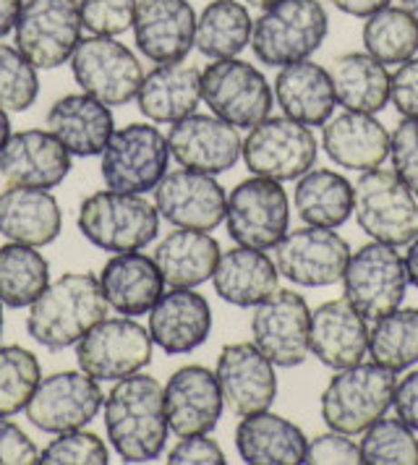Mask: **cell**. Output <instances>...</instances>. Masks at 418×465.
<instances>
[{"label":"cell","instance_id":"47","mask_svg":"<svg viewBox=\"0 0 418 465\" xmlns=\"http://www.w3.org/2000/svg\"><path fill=\"white\" fill-rule=\"evenodd\" d=\"M304 463L355 465V463H363V460H361V447H358L348 434H340V431L330 429L327 434H319V437H314L312 442L306 444Z\"/></svg>","mask_w":418,"mask_h":465},{"label":"cell","instance_id":"52","mask_svg":"<svg viewBox=\"0 0 418 465\" xmlns=\"http://www.w3.org/2000/svg\"><path fill=\"white\" fill-rule=\"evenodd\" d=\"M337 11L348 14V16H355V19H366L376 14L379 8L390 5V0H330Z\"/></svg>","mask_w":418,"mask_h":465},{"label":"cell","instance_id":"23","mask_svg":"<svg viewBox=\"0 0 418 465\" xmlns=\"http://www.w3.org/2000/svg\"><path fill=\"white\" fill-rule=\"evenodd\" d=\"M71 173V152L50 131L26 128L11 134L0 152V175L8 186L55 189Z\"/></svg>","mask_w":418,"mask_h":465},{"label":"cell","instance_id":"46","mask_svg":"<svg viewBox=\"0 0 418 465\" xmlns=\"http://www.w3.org/2000/svg\"><path fill=\"white\" fill-rule=\"evenodd\" d=\"M390 157L397 178L418 196V121L403 118L390 136Z\"/></svg>","mask_w":418,"mask_h":465},{"label":"cell","instance_id":"1","mask_svg":"<svg viewBox=\"0 0 418 465\" xmlns=\"http://www.w3.org/2000/svg\"><path fill=\"white\" fill-rule=\"evenodd\" d=\"M104 431L125 463H149L163 455L167 416L163 384L149 374H131L104 395Z\"/></svg>","mask_w":418,"mask_h":465},{"label":"cell","instance_id":"35","mask_svg":"<svg viewBox=\"0 0 418 465\" xmlns=\"http://www.w3.org/2000/svg\"><path fill=\"white\" fill-rule=\"evenodd\" d=\"M220 254V243L209 232L178 228L157 243L154 262L167 288H199L212 280Z\"/></svg>","mask_w":418,"mask_h":465},{"label":"cell","instance_id":"40","mask_svg":"<svg viewBox=\"0 0 418 465\" xmlns=\"http://www.w3.org/2000/svg\"><path fill=\"white\" fill-rule=\"evenodd\" d=\"M369 356L390 371H408L418 363V309H395L369 330Z\"/></svg>","mask_w":418,"mask_h":465},{"label":"cell","instance_id":"24","mask_svg":"<svg viewBox=\"0 0 418 465\" xmlns=\"http://www.w3.org/2000/svg\"><path fill=\"white\" fill-rule=\"evenodd\" d=\"M152 342L167 356H186L207 342L212 332L209 301L194 288H170L149 312Z\"/></svg>","mask_w":418,"mask_h":465},{"label":"cell","instance_id":"48","mask_svg":"<svg viewBox=\"0 0 418 465\" xmlns=\"http://www.w3.org/2000/svg\"><path fill=\"white\" fill-rule=\"evenodd\" d=\"M167 463L170 465H225V452L223 447L209 440L207 434H194V437H181V442L175 444L167 452Z\"/></svg>","mask_w":418,"mask_h":465},{"label":"cell","instance_id":"44","mask_svg":"<svg viewBox=\"0 0 418 465\" xmlns=\"http://www.w3.org/2000/svg\"><path fill=\"white\" fill-rule=\"evenodd\" d=\"M40 463L45 465H107L110 450L107 444L84 429L55 434V440L40 452Z\"/></svg>","mask_w":418,"mask_h":465},{"label":"cell","instance_id":"4","mask_svg":"<svg viewBox=\"0 0 418 465\" xmlns=\"http://www.w3.org/2000/svg\"><path fill=\"white\" fill-rule=\"evenodd\" d=\"M79 231L103 252H142L160 232V212L144 193L97 191L79 207Z\"/></svg>","mask_w":418,"mask_h":465},{"label":"cell","instance_id":"8","mask_svg":"<svg viewBox=\"0 0 418 465\" xmlns=\"http://www.w3.org/2000/svg\"><path fill=\"white\" fill-rule=\"evenodd\" d=\"M202 100L230 126L254 128L270 118L274 92L256 65L223 58L202 71Z\"/></svg>","mask_w":418,"mask_h":465},{"label":"cell","instance_id":"10","mask_svg":"<svg viewBox=\"0 0 418 465\" xmlns=\"http://www.w3.org/2000/svg\"><path fill=\"white\" fill-rule=\"evenodd\" d=\"M230 238L238 246H249L259 252L274 249L291 225V202L285 189L262 175L241 181L230 191L225 210Z\"/></svg>","mask_w":418,"mask_h":465},{"label":"cell","instance_id":"22","mask_svg":"<svg viewBox=\"0 0 418 465\" xmlns=\"http://www.w3.org/2000/svg\"><path fill=\"white\" fill-rule=\"evenodd\" d=\"M167 426L175 437L209 434L223 416V392L214 371L207 366L191 363L170 374L163 387Z\"/></svg>","mask_w":418,"mask_h":465},{"label":"cell","instance_id":"57","mask_svg":"<svg viewBox=\"0 0 418 465\" xmlns=\"http://www.w3.org/2000/svg\"><path fill=\"white\" fill-rule=\"evenodd\" d=\"M400 3H403V8L418 22V0H400Z\"/></svg>","mask_w":418,"mask_h":465},{"label":"cell","instance_id":"32","mask_svg":"<svg viewBox=\"0 0 418 465\" xmlns=\"http://www.w3.org/2000/svg\"><path fill=\"white\" fill-rule=\"evenodd\" d=\"M202 103V71L188 64H160L144 74L136 105L152 124H175Z\"/></svg>","mask_w":418,"mask_h":465},{"label":"cell","instance_id":"6","mask_svg":"<svg viewBox=\"0 0 418 465\" xmlns=\"http://www.w3.org/2000/svg\"><path fill=\"white\" fill-rule=\"evenodd\" d=\"M418 196L395 170H366L353 183V214L358 228L372 241L408 246L418 235Z\"/></svg>","mask_w":418,"mask_h":465},{"label":"cell","instance_id":"9","mask_svg":"<svg viewBox=\"0 0 418 465\" xmlns=\"http://www.w3.org/2000/svg\"><path fill=\"white\" fill-rule=\"evenodd\" d=\"M82 32L79 0H24L14 26L21 55L42 71L68 64Z\"/></svg>","mask_w":418,"mask_h":465},{"label":"cell","instance_id":"25","mask_svg":"<svg viewBox=\"0 0 418 465\" xmlns=\"http://www.w3.org/2000/svg\"><path fill=\"white\" fill-rule=\"evenodd\" d=\"M312 356L327 369H348L369 353V319H363L348 298H334L312 312L309 330Z\"/></svg>","mask_w":418,"mask_h":465},{"label":"cell","instance_id":"15","mask_svg":"<svg viewBox=\"0 0 418 465\" xmlns=\"http://www.w3.org/2000/svg\"><path fill=\"white\" fill-rule=\"evenodd\" d=\"M104 402L100 381L79 371H55L42 377L26 402V419L45 434H63L95 421Z\"/></svg>","mask_w":418,"mask_h":465},{"label":"cell","instance_id":"51","mask_svg":"<svg viewBox=\"0 0 418 465\" xmlns=\"http://www.w3.org/2000/svg\"><path fill=\"white\" fill-rule=\"evenodd\" d=\"M393 408H395V416L400 421L408 423L413 431H418V369L405 374L395 384Z\"/></svg>","mask_w":418,"mask_h":465},{"label":"cell","instance_id":"26","mask_svg":"<svg viewBox=\"0 0 418 465\" xmlns=\"http://www.w3.org/2000/svg\"><path fill=\"white\" fill-rule=\"evenodd\" d=\"M47 131L61 139L71 157H95L103 154L115 134V118L110 105L86 92L63 94L47 110Z\"/></svg>","mask_w":418,"mask_h":465},{"label":"cell","instance_id":"58","mask_svg":"<svg viewBox=\"0 0 418 465\" xmlns=\"http://www.w3.org/2000/svg\"><path fill=\"white\" fill-rule=\"evenodd\" d=\"M0 335H3V303H0Z\"/></svg>","mask_w":418,"mask_h":465},{"label":"cell","instance_id":"50","mask_svg":"<svg viewBox=\"0 0 418 465\" xmlns=\"http://www.w3.org/2000/svg\"><path fill=\"white\" fill-rule=\"evenodd\" d=\"M40 463V450L19 426L0 416V465Z\"/></svg>","mask_w":418,"mask_h":465},{"label":"cell","instance_id":"34","mask_svg":"<svg viewBox=\"0 0 418 465\" xmlns=\"http://www.w3.org/2000/svg\"><path fill=\"white\" fill-rule=\"evenodd\" d=\"M327 71L333 79L334 100L345 110L376 115L390 103L393 76L387 65L379 64L366 50L337 55Z\"/></svg>","mask_w":418,"mask_h":465},{"label":"cell","instance_id":"49","mask_svg":"<svg viewBox=\"0 0 418 465\" xmlns=\"http://www.w3.org/2000/svg\"><path fill=\"white\" fill-rule=\"evenodd\" d=\"M390 100L403 118L418 121V55L397 65V71L393 74Z\"/></svg>","mask_w":418,"mask_h":465},{"label":"cell","instance_id":"42","mask_svg":"<svg viewBox=\"0 0 418 465\" xmlns=\"http://www.w3.org/2000/svg\"><path fill=\"white\" fill-rule=\"evenodd\" d=\"M361 460L372 465H418L416 431L400 419L382 416L361 440Z\"/></svg>","mask_w":418,"mask_h":465},{"label":"cell","instance_id":"41","mask_svg":"<svg viewBox=\"0 0 418 465\" xmlns=\"http://www.w3.org/2000/svg\"><path fill=\"white\" fill-rule=\"evenodd\" d=\"M42 380L37 356L21 345L0 348V416L11 419L26 408Z\"/></svg>","mask_w":418,"mask_h":465},{"label":"cell","instance_id":"21","mask_svg":"<svg viewBox=\"0 0 418 465\" xmlns=\"http://www.w3.org/2000/svg\"><path fill=\"white\" fill-rule=\"evenodd\" d=\"M134 43L152 64H181L194 50L196 11L191 0H136Z\"/></svg>","mask_w":418,"mask_h":465},{"label":"cell","instance_id":"36","mask_svg":"<svg viewBox=\"0 0 418 465\" xmlns=\"http://www.w3.org/2000/svg\"><path fill=\"white\" fill-rule=\"evenodd\" d=\"M295 210L306 225L334 231L353 214V183L334 170H309L295 183Z\"/></svg>","mask_w":418,"mask_h":465},{"label":"cell","instance_id":"33","mask_svg":"<svg viewBox=\"0 0 418 465\" xmlns=\"http://www.w3.org/2000/svg\"><path fill=\"white\" fill-rule=\"evenodd\" d=\"M280 272L274 267V259L249 246H235L220 254L214 267V293L230 306L238 309H254L264 298L277 291Z\"/></svg>","mask_w":418,"mask_h":465},{"label":"cell","instance_id":"27","mask_svg":"<svg viewBox=\"0 0 418 465\" xmlns=\"http://www.w3.org/2000/svg\"><path fill=\"white\" fill-rule=\"evenodd\" d=\"M100 285L107 306L134 319L149 314L152 306L165 293V280L154 256L142 252L110 256L100 272Z\"/></svg>","mask_w":418,"mask_h":465},{"label":"cell","instance_id":"16","mask_svg":"<svg viewBox=\"0 0 418 465\" xmlns=\"http://www.w3.org/2000/svg\"><path fill=\"white\" fill-rule=\"evenodd\" d=\"M309 330H312V309L306 298L293 291H274L251 314V335L254 345L280 366L295 369L309 359Z\"/></svg>","mask_w":418,"mask_h":465},{"label":"cell","instance_id":"13","mask_svg":"<svg viewBox=\"0 0 418 465\" xmlns=\"http://www.w3.org/2000/svg\"><path fill=\"white\" fill-rule=\"evenodd\" d=\"M152 348L149 330L134 317H104L76 342V361L84 374L97 381H118L146 369Z\"/></svg>","mask_w":418,"mask_h":465},{"label":"cell","instance_id":"20","mask_svg":"<svg viewBox=\"0 0 418 465\" xmlns=\"http://www.w3.org/2000/svg\"><path fill=\"white\" fill-rule=\"evenodd\" d=\"M167 147L181 168L220 175L235 168L244 152V142L238 136V128L225 124L223 118L191 113L170 126Z\"/></svg>","mask_w":418,"mask_h":465},{"label":"cell","instance_id":"11","mask_svg":"<svg viewBox=\"0 0 418 465\" xmlns=\"http://www.w3.org/2000/svg\"><path fill=\"white\" fill-rule=\"evenodd\" d=\"M170 163L167 136L157 126L131 124L115 131L103 152V181L107 189L146 193L157 189Z\"/></svg>","mask_w":418,"mask_h":465},{"label":"cell","instance_id":"43","mask_svg":"<svg viewBox=\"0 0 418 465\" xmlns=\"http://www.w3.org/2000/svg\"><path fill=\"white\" fill-rule=\"evenodd\" d=\"M37 68L21 55L19 47L0 43V107L5 113H24L37 103Z\"/></svg>","mask_w":418,"mask_h":465},{"label":"cell","instance_id":"3","mask_svg":"<svg viewBox=\"0 0 418 465\" xmlns=\"http://www.w3.org/2000/svg\"><path fill=\"white\" fill-rule=\"evenodd\" d=\"M330 35V16L319 0H280L262 11L251 29V50L270 68L309 61Z\"/></svg>","mask_w":418,"mask_h":465},{"label":"cell","instance_id":"55","mask_svg":"<svg viewBox=\"0 0 418 465\" xmlns=\"http://www.w3.org/2000/svg\"><path fill=\"white\" fill-rule=\"evenodd\" d=\"M8 139H11V121H8V113L0 107V152H3Z\"/></svg>","mask_w":418,"mask_h":465},{"label":"cell","instance_id":"30","mask_svg":"<svg viewBox=\"0 0 418 465\" xmlns=\"http://www.w3.org/2000/svg\"><path fill=\"white\" fill-rule=\"evenodd\" d=\"M61 207L50 191L8 186L0 193V232L8 241L42 249L61 235Z\"/></svg>","mask_w":418,"mask_h":465},{"label":"cell","instance_id":"54","mask_svg":"<svg viewBox=\"0 0 418 465\" xmlns=\"http://www.w3.org/2000/svg\"><path fill=\"white\" fill-rule=\"evenodd\" d=\"M405 272H408V285H413L418 291V235L408 243V252H405Z\"/></svg>","mask_w":418,"mask_h":465},{"label":"cell","instance_id":"28","mask_svg":"<svg viewBox=\"0 0 418 465\" xmlns=\"http://www.w3.org/2000/svg\"><path fill=\"white\" fill-rule=\"evenodd\" d=\"M322 149L334 165L366 173L382 168V163L390 157V134L374 115L345 110L324 124Z\"/></svg>","mask_w":418,"mask_h":465},{"label":"cell","instance_id":"5","mask_svg":"<svg viewBox=\"0 0 418 465\" xmlns=\"http://www.w3.org/2000/svg\"><path fill=\"white\" fill-rule=\"evenodd\" d=\"M395 384V371L374 361L340 369L322 392V421L348 437L363 434L393 408Z\"/></svg>","mask_w":418,"mask_h":465},{"label":"cell","instance_id":"53","mask_svg":"<svg viewBox=\"0 0 418 465\" xmlns=\"http://www.w3.org/2000/svg\"><path fill=\"white\" fill-rule=\"evenodd\" d=\"M24 0H0V40L14 32Z\"/></svg>","mask_w":418,"mask_h":465},{"label":"cell","instance_id":"56","mask_svg":"<svg viewBox=\"0 0 418 465\" xmlns=\"http://www.w3.org/2000/svg\"><path fill=\"white\" fill-rule=\"evenodd\" d=\"M251 8H259V11H267V8H272L274 3H280V0H246Z\"/></svg>","mask_w":418,"mask_h":465},{"label":"cell","instance_id":"12","mask_svg":"<svg viewBox=\"0 0 418 465\" xmlns=\"http://www.w3.org/2000/svg\"><path fill=\"white\" fill-rule=\"evenodd\" d=\"M71 71L82 92L110 107L128 105L136 100L139 86L144 82L139 58L115 37H84L71 55Z\"/></svg>","mask_w":418,"mask_h":465},{"label":"cell","instance_id":"19","mask_svg":"<svg viewBox=\"0 0 418 465\" xmlns=\"http://www.w3.org/2000/svg\"><path fill=\"white\" fill-rule=\"evenodd\" d=\"M214 377L223 401L244 419L259 411H270L277 398V374L272 363L254 342H230L217 356Z\"/></svg>","mask_w":418,"mask_h":465},{"label":"cell","instance_id":"2","mask_svg":"<svg viewBox=\"0 0 418 465\" xmlns=\"http://www.w3.org/2000/svg\"><path fill=\"white\" fill-rule=\"evenodd\" d=\"M107 317V298L100 277L92 272H68L50 282L29 306L26 332L47 351H63Z\"/></svg>","mask_w":418,"mask_h":465},{"label":"cell","instance_id":"45","mask_svg":"<svg viewBox=\"0 0 418 465\" xmlns=\"http://www.w3.org/2000/svg\"><path fill=\"white\" fill-rule=\"evenodd\" d=\"M136 16V0H79V19L86 35L121 37Z\"/></svg>","mask_w":418,"mask_h":465},{"label":"cell","instance_id":"38","mask_svg":"<svg viewBox=\"0 0 418 465\" xmlns=\"http://www.w3.org/2000/svg\"><path fill=\"white\" fill-rule=\"evenodd\" d=\"M50 285V264L47 259L24 243L0 246V303L8 309L32 306L42 291Z\"/></svg>","mask_w":418,"mask_h":465},{"label":"cell","instance_id":"37","mask_svg":"<svg viewBox=\"0 0 418 465\" xmlns=\"http://www.w3.org/2000/svg\"><path fill=\"white\" fill-rule=\"evenodd\" d=\"M251 29L254 19L241 0H212L196 16L194 47L209 61L238 58L251 45Z\"/></svg>","mask_w":418,"mask_h":465},{"label":"cell","instance_id":"18","mask_svg":"<svg viewBox=\"0 0 418 465\" xmlns=\"http://www.w3.org/2000/svg\"><path fill=\"white\" fill-rule=\"evenodd\" d=\"M154 207L173 228L214 231L228 210V193L214 175L199 170H173L154 189Z\"/></svg>","mask_w":418,"mask_h":465},{"label":"cell","instance_id":"31","mask_svg":"<svg viewBox=\"0 0 418 465\" xmlns=\"http://www.w3.org/2000/svg\"><path fill=\"white\" fill-rule=\"evenodd\" d=\"M306 434L288 419L259 411L235 426V450L249 465H298L306 455Z\"/></svg>","mask_w":418,"mask_h":465},{"label":"cell","instance_id":"39","mask_svg":"<svg viewBox=\"0 0 418 465\" xmlns=\"http://www.w3.org/2000/svg\"><path fill=\"white\" fill-rule=\"evenodd\" d=\"M363 50L384 65H400L418 55V22L403 5H384L366 16Z\"/></svg>","mask_w":418,"mask_h":465},{"label":"cell","instance_id":"14","mask_svg":"<svg viewBox=\"0 0 418 465\" xmlns=\"http://www.w3.org/2000/svg\"><path fill=\"white\" fill-rule=\"evenodd\" d=\"M241 157L254 175L270 178L277 183L298 181L316 163V139L312 128L295 124L288 115H270L262 124L249 128Z\"/></svg>","mask_w":418,"mask_h":465},{"label":"cell","instance_id":"7","mask_svg":"<svg viewBox=\"0 0 418 465\" xmlns=\"http://www.w3.org/2000/svg\"><path fill=\"white\" fill-rule=\"evenodd\" d=\"M345 298L369 322L387 317L400 309L408 291L405 259L395 246L372 241L351 254L343 275Z\"/></svg>","mask_w":418,"mask_h":465},{"label":"cell","instance_id":"17","mask_svg":"<svg viewBox=\"0 0 418 465\" xmlns=\"http://www.w3.org/2000/svg\"><path fill=\"white\" fill-rule=\"evenodd\" d=\"M351 259L348 241L333 228H301L291 231L274 246L277 272L304 288H327L343 282Z\"/></svg>","mask_w":418,"mask_h":465},{"label":"cell","instance_id":"29","mask_svg":"<svg viewBox=\"0 0 418 465\" xmlns=\"http://www.w3.org/2000/svg\"><path fill=\"white\" fill-rule=\"evenodd\" d=\"M274 100L283 115L309 128L324 126L337 107L330 71L312 58L280 68L274 79Z\"/></svg>","mask_w":418,"mask_h":465}]
</instances>
